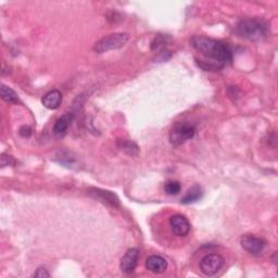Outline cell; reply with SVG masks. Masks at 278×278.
Masks as SVG:
<instances>
[{
	"instance_id": "1",
	"label": "cell",
	"mask_w": 278,
	"mask_h": 278,
	"mask_svg": "<svg viewBox=\"0 0 278 278\" xmlns=\"http://www.w3.org/2000/svg\"><path fill=\"white\" fill-rule=\"evenodd\" d=\"M190 44L195 50L204 57V59H196L197 63L204 71H220L231 63L232 51L226 42L207 36H194Z\"/></svg>"
},
{
	"instance_id": "2",
	"label": "cell",
	"mask_w": 278,
	"mask_h": 278,
	"mask_svg": "<svg viewBox=\"0 0 278 278\" xmlns=\"http://www.w3.org/2000/svg\"><path fill=\"white\" fill-rule=\"evenodd\" d=\"M235 34L240 38L260 41L266 38L268 25L264 20L259 19V17H246L236 24Z\"/></svg>"
},
{
	"instance_id": "3",
	"label": "cell",
	"mask_w": 278,
	"mask_h": 278,
	"mask_svg": "<svg viewBox=\"0 0 278 278\" xmlns=\"http://www.w3.org/2000/svg\"><path fill=\"white\" fill-rule=\"evenodd\" d=\"M129 40H130L129 34L114 33V34L104 36V37L98 40L95 44L93 49L97 53H104V52H108L110 50L122 48Z\"/></svg>"
},
{
	"instance_id": "4",
	"label": "cell",
	"mask_w": 278,
	"mask_h": 278,
	"mask_svg": "<svg viewBox=\"0 0 278 278\" xmlns=\"http://www.w3.org/2000/svg\"><path fill=\"white\" fill-rule=\"evenodd\" d=\"M195 133L196 130L193 125L188 123H176L169 131V142L175 147L182 146L195 136Z\"/></svg>"
},
{
	"instance_id": "5",
	"label": "cell",
	"mask_w": 278,
	"mask_h": 278,
	"mask_svg": "<svg viewBox=\"0 0 278 278\" xmlns=\"http://www.w3.org/2000/svg\"><path fill=\"white\" fill-rule=\"evenodd\" d=\"M224 264V260L220 254H208L202 258L200 261V270L207 276H213L217 274Z\"/></svg>"
},
{
	"instance_id": "6",
	"label": "cell",
	"mask_w": 278,
	"mask_h": 278,
	"mask_svg": "<svg viewBox=\"0 0 278 278\" xmlns=\"http://www.w3.org/2000/svg\"><path fill=\"white\" fill-rule=\"evenodd\" d=\"M240 245L246 251H248L249 253L258 255L263 252L266 246V241L253 235H245L240 239Z\"/></svg>"
},
{
	"instance_id": "7",
	"label": "cell",
	"mask_w": 278,
	"mask_h": 278,
	"mask_svg": "<svg viewBox=\"0 0 278 278\" xmlns=\"http://www.w3.org/2000/svg\"><path fill=\"white\" fill-rule=\"evenodd\" d=\"M138 260H139V250L136 248L129 249L121 259L120 263L121 271L125 274L133 273L135 271V268L138 264Z\"/></svg>"
},
{
	"instance_id": "8",
	"label": "cell",
	"mask_w": 278,
	"mask_h": 278,
	"mask_svg": "<svg viewBox=\"0 0 278 278\" xmlns=\"http://www.w3.org/2000/svg\"><path fill=\"white\" fill-rule=\"evenodd\" d=\"M169 225H171L174 235L178 237H185L190 231V223L186 217L182 214H175L169 219Z\"/></svg>"
},
{
	"instance_id": "9",
	"label": "cell",
	"mask_w": 278,
	"mask_h": 278,
	"mask_svg": "<svg viewBox=\"0 0 278 278\" xmlns=\"http://www.w3.org/2000/svg\"><path fill=\"white\" fill-rule=\"evenodd\" d=\"M88 195L108 205H111L113 208H120V200L118 196L109 190H102L99 189V188H91L88 190Z\"/></svg>"
},
{
	"instance_id": "10",
	"label": "cell",
	"mask_w": 278,
	"mask_h": 278,
	"mask_svg": "<svg viewBox=\"0 0 278 278\" xmlns=\"http://www.w3.org/2000/svg\"><path fill=\"white\" fill-rule=\"evenodd\" d=\"M146 268L155 274H162L166 271L167 262L166 260L160 255H151L146 260Z\"/></svg>"
},
{
	"instance_id": "11",
	"label": "cell",
	"mask_w": 278,
	"mask_h": 278,
	"mask_svg": "<svg viewBox=\"0 0 278 278\" xmlns=\"http://www.w3.org/2000/svg\"><path fill=\"white\" fill-rule=\"evenodd\" d=\"M61 102H62V94L61 92L57 91V89L47 93L41 99V103L44 104V106L47 108V109L49 110L58 109Z\"/></svg>"
},
{
	"instance_id": "12",
	"label": "cell",
	"mask_w": 278,
	"mask_h": 278,
	"mask_svg": "<svg viewBox=\"0 0 278 278\" xmlns=\"http://www.w3.org/2000/svg\"><path fill=\"white\" fill-rule=\"evenodd\" d=\"M74 119V114L73 113H66L56 121L55 125H53V133L56 134L58 136L63 135V134L67 133L68 129L70 125L72 124V121Z\"/></svg>"
},
{
	"instance_id": "13",
	"label": "cell",
	"mask_w": 278,
	"mask_h": 278,
	"mask_svg": "<svg viewBox=\"0 0 278 278\" xmlns=\"http://www.w3.org/2000/svg\"><path fill=\"white\" fill-rule=\"evenodd\" d=\"M202 197H203L202 187L199 185H195L191 188H189V190H188L187 194L183 197L182 203H184V204L195 203L197 201H199Z\"/></svg>"
},
{
	"instance_id": "14",
	"label": "cell",
	"mask_w": 278,
	"mask_h": 278,
	"mask_svg": "<svg viewBox=\"0 0 278 278\" xmlns=\"http://www.w3.org/2000/svg\"><path fill=\"white\" fill-rule=\"evenodd\" d=\"M0 95H2L3 100H5L8 103L11 104H16L19 103V97H17L16 93L13 91L12 88L8 87L6 85H2V88H0Z\"/></svg>"
},
{
	"instance_id": "15",
	"label": "cell",
	"mask_w": 278,
	"mask_h": 278,
	"mask_svg": "<svg viewBox=\"0 0 278 278\" xmlns=\"http://www.w3.org/2000/svg\"><path fill=\"white\" fill-rule=\"evenodd\" d=\"M116 143H118V147L120 148V150L124 151L126 155L133 156V157H136L138 155L139 148H138V146L136 145L135 142L119 139Z\"/></svg>"
},
{
	"instance_id": "16",
	"label": "cell",
	"mask_w": 278,
	"mask_h": 278,
	"mask_svg": "<svg viewBox=\"0 0 278 278\" xmlns=\"http://www.w3.org/2000/svg\"><path fill=\"white\" fill-rule=\"evenodd\" d=\"M182 189V186L181 184H179L178 182L176 181H168L165 183V186H164V190L167 195L169 196H175V195H178L179 191H181Z\"/></svg>"
},
{
	"instance_id": "17",
	"label": "cell",
	"mask_w": 278,
	"mask_h": 278,
	"mask_svg": "<svg viewBox=\"0 0 278 278\" xmlns=\"http://www.w3.org/2000/svg\"><path fill=\"white\" fill-rule=\"evenodd\" d=\"M0 163H2V166H8V165H14L15 164V160L11 156H7V155H2V158H0Z\"/></svg>"
},
{
	"instance_id": "18",
	"label": "cell",
	"mask_w": 278,
	"mask_h": 278,
	"mask_svg": "<svg viewBox=\"0 0 278 278\" xmlns=\"http://www.w3.org/2000/svg\"><path fill=\"white\" fill-rule=\"evenodd\" d=\"M19 134L23 138H29L32 135V129L29 125H23V126L19 130Z\"/></svg>"
},
{
	"instance_id": "19",
	"label": "cell",
	"mask_w": 278,
	"mask_h": 278,
	"mask_svg": "<svg viewBox=\"0 0 278 278\" xmlns=\"http://www.w3.org/2000/svg\"><path fill=\"white\" fill-rule=\"evenodd\" d=\"M33 276L44 278V277H50V274L48 273V271L45 267H39V268H37V270H36V272L33 274Z\"/></svg>"
}]
</instances>
